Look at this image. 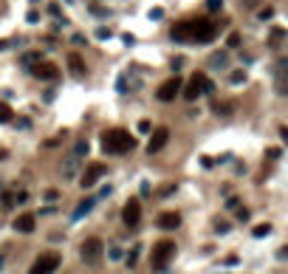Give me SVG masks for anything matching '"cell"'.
<instances>
[{
  "mask_svg": "<svg viewBox=\"0 0 288 274\" xmlns=\"http://www.w3.org/2000/svg\"><path fill=\"white\" fill-rule=\"evenodd\" d=\"M212 65H226V54H215V57H212Z\"/></svg>",
  "mask_w": 288,
  "mask_h": 274,
  "instance_id": "26",
  "label": "cell"
},
{
  "mask_svg": "<svg viewBox=\"0 0 288 274\" xmlns=\"http://www.w3.org/2000/svg\"><path fill=\"white\" fill-rule=\"evenodd\" d=\"M167 142H170V130H167V128H156V130H153V136H150V142H147V153H150V156H153V153H159Z\"/></svg>",
  "mask_w": 288,
  "mask_h": 274,
  "instance_id": "11",
  "label": "cell"
},
{
  "mask_svg": "<svg viewBox=\"0 0 288 274\" xmlns=\"http://www.w3.org/2000/svg\"><path fill=\"white\" fill-rule=\"evenodd\" d=\"M269 232H272V226H269V224H260V226H255V229H252V235H255V238H266Z\"/></svg>",
  "mask_w": 288,
  "mask_h": 274,
  "instance_id": "22",
  "label": "cell"
},
{
  "mask_svg": "<svg viewBox=\"0 0 288 274\" xmlns=\"http://www.w3.org/2000/svg\"><path fill=\"white\" fill-rule=\"evenodd\" d=\"M6 46H9V43H6V40H0V51L6 48Z\"/></svg>",
  "mask_w": 288,
  "mask_h": 274,
  "instance_id": "30",
  "label": "cell"
},
{
  "mask_svg": "<svg viewBox=\"0 0 288 274\" xmlns=\"http://www.w3.org/2000/svg\"><path fill=\"white\" fill-rule=\"evenodd\" d=\"M212 111L226 119V116H232V113H235V105H229V102H215V105H212Z\"/></svg>",
  "mask_w": 288,
  "mask_h": 274,
  "instance_id": "16",
  "label": "cell"
},
{
  "mask_svg": "<svg viewBox=\"0 0 288 274\" xmlns=\"http://www.w3.org/2000/svg\"><path fill=\"white\" fill-rule=\"evenodd\" d=\"M96 37H99V40H105V37H111V29H99V32H96Z\"/></svg>",
  "mask_w": 288,
  "mask_h": 274,
  "instance_id": "28",
  "label": "cell"
},
{
  "mask_svg": "<svg viewBox=\"0 0 288 274\" xmlns=\"http://www.w3.org/2000/svg\"><path fill=\"white\" fill-rule=\"evenodd\" d=\"M139 252H142V246H133V249H130V255H128V269H133V266L139 263Z\"/></svg>",
  "mask_w": 288,
  "mask_h": 274,
  "instance_id": "21",
  "label": "cell"
},
{
  "mask_svg": "<svg viewBox=\"0 0 288 274\" xmlns=\"http://www.w3.org/2000/svg\"><path fill=\"white\" fill-rule=\"evenodd\" d=\"M176 258V243L173 241H159L153 246V255H150V263H153V269L156 272H164L167 269V263Z\"/></svg>",
  "mask_w": 288,
  "mask_h": 274,
  "instance_id": "2",
  "label": "cell"
},
{
  "mask_svg": "<svg viewBox=\"0 0 288 274\" xmlns=\"http://www.w3.org/2000/svg\"><path fill=\"white\" fill-rule=\"evenodd\" d=\"M34 226H37V218H34L32 212H26V215H20L15 221V229L17 232H23V235H29V232H34Z\"/></svg>",
  "mask_w": 288,
  "mask_h": 274,
  "instance_id": "13",
  "label": "cell"
},
{
  "mask_svg": "<svg viewBox=\"0 0 288 274\" xmlns=\"http://www.w3.org/2000/svg\"><path fill=\"white\" fill-rule=\"evenodd\" d=\"M238 43H240V37H238V34H229V46H232V48H235V46H238Z\"/></svg>",
  "mask_w": 288,
  "mask_h": 274,
  "instance_id": "29",
  "label": "cell"
},
{
  "mask_svg": "<svg viewBox=\"0 0 288 274\" xmlns=\"http://www.w3.org/2000/svg\"><path fill=\"white\" fill-rule=\"evenodd\" d=\"M105 173H108V167H105V164H99V161H96V164H88V170H85V173H82V178H80V187L91 190L96 181L105 176Z\"/></svg>",
  "mask_w": 288,
  "mask_h": 274,
  "instance_id": "8",
  "label": "cell"
},
{
  "mask_svg": "<svg viewBox=\"0 0 288 274\" xmlns=\"http://www.w3.org/2000/svg\"><path fill=\"white\" fill-rule=\"evenodd\" d=\"M122 221L128 229H136L139 221H142V204L136 201V198H130L128 204H125V210H122Z\"/></svg>",
  "mask_w": 288,
  "mask_h": 274,
  "instance_id": "7",
  "label": "cell"
},
{
  "mask_svg": "<svg viewBox=\"0 0 288 274\" xmlns=\"http://www.w3.org/2000/svg\"><path fill=\"white\" fill-rule=\"evenodd\" d=\"M102 252H105V243L99 241V238H88V241H82L80 246V258L88 263V266H96L99 260H102Z\"/></svg>",
  "mask_w": 288,
  "mask_h": 274,
  "instance_id": "4",
  "label": "cell"
},
{
  "mask_svg": "<svg viewBox=\"0 0 288 274\" xmlns=\"http://www.w3.org/2000/svg\"><path fill=\"white\" fill-rule=\"evenodd\" d=\"M74 156H88V142H85V139H80V142H77V147H74Z\"/></svg>",
  "mask_w": 288,
  "mask_h": 274,
  "instance_id": "23",
  "label": "cell"
},
{
  "mask_svg": "<svg viewBox=\"0 0 288 274\" xmlns=\"http://www.w3.org/2000/svg\"><path fill=\"white\" fill-rule=\"evenodd\" d=\"M32 74L37 77V80H57V65L54 63H46V60H37V63H32Z\"/></svg>",
  "mask_w": 288,
  "mask_h": 274,
  "instance_id": "10",
  "label": "cell"
},
{
  "mask_svg": "<svg viewBox=\"0 0 288 274\" xmlns=\"http://www.w3.org/2000/svg\"><path fill=\"white\" fill-rule=\"evenodd\" d=\"M207 9L209 12H221L224 9V0H207Z\"/></svg>",
  "mask_w": 288,
  "mask_h": 274,
  "instance_id": "24",
  "label": "cell"
},
{
  "mask_svg": "<svg viewBox=\"0 0 288 274\" xmlns=\"http://www.w3.org/2000/svg\"><path fill=\"white\" fill-rule=\"evenodd\" d=\"M12 116H15V113H12V108L0 102V125H6V122H12Z\"/></svg>",
  "mask_w": 288,
  "mask_h": 274,
  "instance_id": "19",
  "label": "cell"
},
{
  "mask_svg": "<svg viewBox=\"0 0 288 274\" xmlns=\"http://www.w3.org/2000/svg\"><path fill=\"white\" fill-rule=\"evenodd\" d=\"M57 269H60V255L57 252H46V255H40L32 263L29 274H54Z\"/></svg>",
  "mask_w": 288,
  "mask_h": 274,
  "instance_id": "6",
  "label": "cell"
},
{
  "mask_svg": "<svg viewBox=\"0 0 288 274\" xmlns=\"http://www.w3.org/2000/svg\"><path fill=\"white\" fill-rule=\"evenodd\" d=\"M218 37V26L212 20H192V43H212Z\"/></svg>",
  "mask_w": 288,
  "mask_h": 274,
  "instance_id": "5",
  "label": "cell"
},
{
  "mask_svg": "<svg viewBox=\"0 0 288 274\" xmlns=\"http://www.w3.org/2000/svg\"><path fill=\"white\" fill-rule=\"evenodd\" d=\"M91 210H94V198H85V201H82L80 207H77V212H74V218H82L85 212H91Z\"/></svg>",
  "mask_w": 288,
  "mask_h": 274,
  "instance_id": "18",
  "label": "cell"
},
{
  "mask_svg": "<svg viewBox=\"0 0 288 274\" xmlns=\"http://www.w3.org/2000/svg\"><path fill=\"white\" fill-rule=\"evenodd\" d=\"M212 91H215V85L209 82L207 74H195V77L187 82V88H184V97L190 99V102H195L201 94H212Z\"/></svg>",
  "mask_w": 288,
  "mask_h": 274,
  "instance_id": "3",
  "label": "cell"
},
{
  "mask_svg": "<svg viewBox=\"0 0 288 274\" xmlns=\"http://www.w3.org/2000/svg\"><path fill=\"white\" fill-rule=\"evenodd\" d=\"M240 82H246V71H235L232 74V85H240Z\"/></svg>",
  "mask_w": 288,
  "mask_h": 274,
  "instance_id": "25",
  "label": "cell"
},
{
  "mask_svg": "<svg viewBox=\"0 0 288 274\" xmlns=\"http://www.w3.org/2000/svg\"><path fill=\"white\" fill-rule=\"evenodd\" d=\"M102 147H105V153L122 156V153H128V150H133V147H136V139L130 136L128 130L113 128V130H108V133L102 136Z\"/></svg>",
  "mask_w": 288,
  "mask_h": 274,
  "instance_id": "1",
  "label": "cell"
},
{
  "mask_svg": "<svg viewBox=\"0 0 288 274\" xmlns=\"http://www.w3.org/2000/svg\"><path fill=\"white\" fill-rule=\"evenodd\" d=\"M159 226L161 229H178V226H181V215H178V212H161Z\"/></svg>",
  "mask_w": 288,
  "mask_h": 274,
  "instance_id": "14",
  "label": "cell"
},
{
  "mask_svg": "<svg viewBox=\"0 0 288 274\" xmlns=\"http://www.w3.org/2000/svg\"><path fill=\"white\" fill-rule=\"evenodd\" d=\"M68 65L74 68V74H85V63H82L80 54H68Z\"/></svg>",
  "mask_w": 288,
  "mask_h": 274,
  "instance_id": "17",
  "label": "cell"
},
{
  "mask_svg": "<svg viewBox=\"0 0 288 274\" xmlns=\"http://www.w3.org/2000/svg\"><path fill=\"white\" fill-rule=\"evenodd\" d=\"M0 204H3V210H12L17 204V195H12V193H3V198H0Z\"/></svg>",
  "mask_w": 288,
  "mask_h": 274,
  "instance_id": "20",
  "label": "cell"
},
{
  "mask_svg": "<svg viewBox=\"0 0 288 274\" xmlns=\"http://www.w3.org/2000/svg\"><path fill=\"white\" fill-rule=\"evenodd\" d=\"M181 88H184V85H181V80H178V77H173V80L161 82V85H159V94H156V97H159L161 102H173V99L181 94Z\"/></svg>",
  "mask_w": 288,
  "mask_h": 274,
  "instance_id": "9",
  "label": "cell"
},
{
  "mask_svg": "<svg viewBox=\"0 0 288 274\" xmlns=\"http://www.w3.org/2000/svg\"><path fill=\"white\" fill-rule=\"evenodd\" d=\"M272 15H274V9H272V6H266V9L260 12V17H263V20H269V17H272Z\"/></svg>",
  "mask_w": 288,
  "mask_h": 274,
  "instance_id": "27",
  "label": "cell"
},
{
  "mask_svg": "<svg viewBox=\"0 0 288 274\" xmlns=\"http://www.w3.org/2000/svg\"><path fill=\"white\" fill-rule=\"evenodd\" d=\"M0 263H3V258H0Z\"/></svg>",
  "mask_w": 288,
  "mask_h": 274,
  "instance_id": "31",
  "label": "cell"
},
{
  "mask_svg": "<svg viewBox=\"0 0 288 274\" xmlns=\"http://www.w3.org/2000/svg\"><path fill=\"white\" fill-rule=\"evenodd\" d=\"M173 40L178 43H192V20H184V23H176L173 26Z\"/></svg>",
  "mask_w": 288,
  "mask_h": 274,
  "instance_id": "12",
  "label": "cell"
},
{
  "mask_svg": "<svg viewBox=\"0 0 288 274\" xmlns=\"http://www.w3.org/2000/svg\"><path fill=\"white\" fill-rule=\"evenodd\" d=\"M77 170H80V156H71V159L63 164V178L65 181H71V178L77 176Z\"/></svg>",
  "mask_w": 288,
  "mask_h": 274,
  "instance_id": "15",
  "label": "cell"
}]
</instances>
